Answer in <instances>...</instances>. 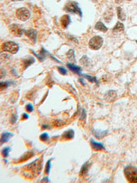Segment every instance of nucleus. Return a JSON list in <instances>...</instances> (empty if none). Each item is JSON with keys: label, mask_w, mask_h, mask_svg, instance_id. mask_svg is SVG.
<instances>
[{"label": "nucleus", "mask_w": 137, "mask_h": 183, "mask_svg": "<svg viewBox=\"0 0 137 183\" xmlns=\"http://www.w3.org/2000/svg\"><path fill=\"white\" fill-rule=\"evenodd\" d=\"M65 12L70 14H76L80 17H82V10L77 2L73 1H68L64 5L63 8Z\"/></svg>", "instance_id": "f257e3e1"}, {"label": "nucleus", "mask_w": 137, "mask_h": 183, "mask_svg": "<svg viewBox=\"0 0 137 183\" xmlns=\"http://www.w3.org/2000/svg\"><path fill=\"white\" fill-rule=\"evenodd\" d=\"M42 167V162L39 158L30 163L29 164L25 165L24 169L26 172H30V173H33V174L38 175L41 171Z\"/></svg>", "instance_id": "f03ea898"}, {"label": "nucleus", "mask_w": 137, "mask_h": 183, "mask_svg": "<svg viewBox=\"0 0 137 183\" xmlns=\"http://www.w3.org/2000/svg\"><path fill=\"white\" fill-rule=\"evenodd\" d=\"M124 174L127 181L132 183H137V168L132 165L125 167Z\"/></svg>", "instance_id": "7ed1b4c3"}, {"label": "nucleus", "mask_w": 137, "mask_h": 183, "mask_svg": "<svg viewBox=\"0 0 137 183\" xmlns=\"http://www.w3.org/2000/svg\"><path fill=\"white\" fill-rule=\"evenodd\" d=\"M2 49L3 51L9 52L12 54H16L18 52V45L14 41H8L3 43Z\"/></svg>", "instance_id": "20e7f679"}, {"label": "nucleus", "mask_w": 137, "mask_h": 183, "mask_svg": "<svg viewBox=\"0 0 137 183\" xmlns=\"http://www.w3.org/2000/svg\"><path fill=\"white\" fill-rule=\"evenodd\" d=\"M16 17L20 21L25 22L28 21L31 17V13L29 10L25 7H22L16 10Z\"/></svg>", "instance_id": "39448f33"}, {"label": "nucleus", "mask_w": 137, "mask_h": 183, "mask_svg": "<svg viewBox=\"0 0 137 183\" xmlns=\"http://www.w3.org/2000/svg\"><path fill=\"white\" fill-rule=\"evenodd\" d=\"M103 39L99 36H96L90 39L89 43V48L93 50H98L102 47Z\"/></svg>", "instance_id": "423d86ee"}, {"label": "nucleus", "mask_w": 137, "mask_h": 183, "mask_svg": "<svg viewBox=\"0 0 137 183\" xmlns=\"http://www.w3.org/2000/svg\"><path fill=\"white\" fill-rule=\"evenodd\" d=\"M9 30L15 37H22L25 32V30H24L22 26L18 24H12L9 26Z\"/></svg>", "instance_id": "0eeeda50"}, {"label": "nucleus", "mask_w": 137, "mask_h": 183, "mask_svg": "<svg viewBox=\"0 0 137 183\" xmlns=\"http://www.w3.org/2000/svg\"><path fill=\"white\" fill-rule=\"evenodd\" d=\"M24 34L26 36L29 38L33 43H35L37 40V32L34 29H30V30H25Z\"/></svg>", "instance_id": "6e6552de"}, {"label": "nucleus", "mask_w": 137, "mask_h": 183, "mask_svg": "<svg viewBox=\"0 0 137 183\" xmlns=\"http://www.w3.org/2000/svg\"><path fill=\"white\" fill-rule=\"evenodd\" d=\"M71 22V18L70 16L68 15H64L63 16L61 17L60 19V23L61 26L63 28L66 29L68 26V25L70 24Z\"/></svg>", "instance_id": "1a4fd4ad"}, {"label": "nucleus", "mask_w": 137, "mask_h": 183, "mask_svg": "<svg viewBox=\"0 0 137 183\" xmlns=\"http://www.w3.org/2000/svg\"><path fill=\"white\" fill-rule=\"evenodd\" d=\"M117 97L116 92L114 90H109L105 94V99L108 102H112L116 99Z\"/></svg>", "instance_id": "9d476101"}, {"label": "nucleus", "mask_w": 137, "mask_h": 183, "mask_svg": "<svg viewBox=\"0 0 137 183\" xmlns=\"http://www.w3.org/2000/svg\"><path fill=\"white\" fill-rule=\"evenodd\" d=\"M90 143H91V146L92 149H93L94 150H95V151H101V150L105 149V147H104L102 143H100V142H96L93 139H91Z\"/></svg>", "instance_id": "9b49d317"}, {"label": "nucleus", "mask_w": 137, "mask_h": 183, "mask_svg": "<svg viewBox=\"0 0 137 183\" xmlns=\"http://www.w3.org/2000/svg\"><path fill=\"white\" fill-rule=\"evenodd\" d=\"M13 136L14 134L9 132L3 133L0 138V144H4L5 143L8 142Z\"/></svg>", "instance_id": "f8f14e48"}, {"label": "nucleus", "mask_w": 137, "mask_h": 183, "mask_svg": "<svg viewBox=\"0 0 137 183\" xmlns=\"http://www.w3.org/2000/svg\"><path fill=\"white\" fill-rule=\"evenodd\" d=\"M67 67L70 71H71L73 73L77 74L78 75L81 74L82 69H81L80 67L77 66V65H75V64H71V63L67 64Z\"/></svg>", "instance_id": "ddd939ff"}, {"label": "nucleus", "mask_w": 137, "mask_h": 183, "mask_svg": "<svg viewBox=\"0 0 137 183\" xmlns=\"http://www.w3.org/2000/svg\"><path fill=\"white\" fill-rule=\"evenodd\" d=\"M75 131L72 129H70L63 133L62 138L65 140H71L75 136Z\"/></svg>", "instance_id": "4468645a"}, {"label": "nucleus", "mask_w": 137, "mask_h": 183, "mask_svg": "<svg viewBox=\"0 0 137 183\" xmlns=\"http://www.w3.org/2000/svg\"><path fill=\"white\" fill-rule=\"evenodd\" d=\"M93 134L95 135V136L98 139H102L104 137H105L106 135L108 134V131L107 130H93Z\"/></svg>", "instance_id": "2eb2a0df"}, {"label": "nucleus", "mask_w": 137, "mask_h": 183, "mask_svg": "<svg viewBox=\"0 0 137 183\" xmlns=\"http://www.w3.org/2000/svg\"><path fill=\"white\" fill-rule=\"evenodd\" d=\"M117 14L119 19L122 21H125L126 19L125 13L124 12L123 10L122 9L121 7L117 8Z\"/></svg>", "instance_id": "dca6fc26"}, {"label": "nucleus", "mask_w": 137, "mask_h": 183, "mask_svg": "<svg viewBox=\"0 0 137 183\" xmlns=\"http://www.w3.org/2000/svg\"><path fill=\"white\" fill-rule=\"evenodd\" d=\"M95 29L103 32H107L108 31L107 28L101 22H98L96 23L95 25Z\"/></svg>", "instance_id": "f3484780"}, {"label": "nucleus", "mask_w": 137, "mask_h": 183, "mask_svg": "<svg viewBox=\"0 0 137 183\" xmlns=\"http://www.w3.org/2000/svg\"><path fill=\"white\" fill-rule=\"evenodd\" d=\"M124 30V26L123 23H121L120 22H118L113 28V32H119L123 31Z\"/></svg>", "instance_id": "a211bd4d"}, {"label": "nucleus", "mask_w": 137, "mask_h": 183, "mask_svg": "<svg viewBox=\"0 0 137 183\" xmlns=\"http://www.w3.org/2000/svg\"><path fill=\"white\" fill-rule=\"evenodd\" d=\"M34 61H35V60L33 57H28V58H26L24 60V61H23L24 67H25V69H26L31 64H33Z\"/></svg>", "instance_id": "6ab92c4d"}, {"label": "nucleus", "mask_w": 137, "mask_h": 183, "mask_svg": "<svg viewBox=\"0 0 137 183\" xmlns=\"http://www.w3.org/2000/svg\"><path fill=\"white\" fill-rule=\"evenodd\" d=\"M34 153L33 152H28L26 153H25L24 155H23L21 158L19 159V162H25L26 161L28 160V159H30V158H31L33 156Z\"/></svg>", "instance_id": "aec40b11"}, {"label": "nucleus", "mask_w": 137, "mask_h": 183, "mask_svg": "<svg viewBox=\"0 0 137 183\" xmlns=\"http://www.w3.org/2000/svg\"><path fill=\"white\" fill-rule=\"evenodd\" d=\"M89 163L88 162L84 164L82 167L81 168V170H80V175L81 176H84L87 173L88 170H89Z\"/></svg>", "instance_id": "412c9836"}, {"label": "nucleus", "mask_w": 137, "mask_h": 183, "mask_svg": "<svg viewBox=\"0 0 137 183\" xmlns=\"http://www.w3.org/2000/svg\"><path fill=\"white\" fill-rule=\"evenodd\" d=\"M66 56L68 59L72 62H74L75 61V51L72 49H70L68 50V52L66 53Z\"/></svg>", "instance_id": "4be33fe9"}, {"label": "nucleus", "mask_w": 137, "mask_h": 183, "mask_svg": "<svg viewBox=\"0 0 137 183\" xmlns=\"http://www.w3.org/2000/svg\"><path fill=\"white\" fill-rule=\"evenodd\" d=\"M11 150V148L9 147H5L2 150V155L3 156L6 158L9 155L10 151Z\"/></svg>", "instance_id": "5701e85b"}, {"label": "nucleus", "mask_w": 137, "mask_h": 183, "mask_svg": "<svg viewBox=\"0 0 137 183\" xmlns=\"http://www.w3.org/2000/svg\"><path fill=\"white\" fill-rule=\"evenodd\" d=\"M49 135H48L47 133H42L40 135V139L42 142H47L49 139Z\"/></svg>", "instance_id": "b1692460"}, {"label": "nucleus", "mask_w": 137, "mask_h": 183, "mask_svg": "<svg viewBox=\"0 0 137 183\" xmlns=\"http://www.w3.org/2000/svg\"><path fill=\"white\" fill-rule=\"evenodd\" d=\"M52 159H50L46 163V167H45V172L46 174H49L50 171V169L52 167Z\"/></svg>", "instance_id": "393cba45"}, {"label": "nucleus", "mask_w": 137, "mask_h": 183, "mask_svg": "<svg viewBox=\"0 0 137 183\" xmlns=\"http://www.w3.org/2000/svg\"><path fill=\"white\" fill-rule=\"evenodd\" d=\"M112 12H106L105 14V16H104V17H105V21H106L107 22H109V21H108V20H109V21H110V20L112 19Z\"/></svg>", "instance_id": "a878e982"}, {"label": "nucleus", "mask_w": 137, "mask_h": 183, "mask_svg": "<svg viewBox=\"0 0 137 183\" xmlns=\"http://www.w3.org/2000/svg\"><path fill=\"white\" fill-rule=\"evenodd\" d=\"M10 83L9 82H0V91L5 89L9 86Z\"/></svg>", "instance_id": "bb28decb"}, {"label": "nucleus", "mask_w": 137, "mask_h": 183, "mask_svg": "<svg viewBox=\"0 0 137 183\" xmlns=\"http://www.w3.org/2000/svg\"><path fill=\"white\" fill-rule=\"evenodd\" d=\"M58 71L59 73L62 74L63 75H65L67 74V70L64 67L62 66L58 67Z\"/></svg>", "instance_id": "cd10ccee"}, {"label": "nucleus", "mask_w": 137, "mask_h": 183, "mask_svg": "<svg viewBox=\"0 0 137 183\" xmlns=\"http://www.w3.org/2000/svg\"><path fill=\"white\" fill-rule=\"evenodd\" d=\"M26 110L28 112H32L34 110V106L32 105L31 103L28 104L26 106Z\"/></svg>", "instance_id": "c85d7f7f"}, {"label": "nucleus", "mask_w": 137, "mask_h": 183, "mask_svg": "<svg viewBox=\"0 0 137 183\" xmlns=\"http://www.w3.org/2000/svg\"><path fill=\"white\" fill-rule=\"evenodd\" d=\"M84 76L86 78H87L88 80L91 82H96V78L94 77H92L91 76L88 75H84Z\"/></svg>", "instance_id": "c756f323"}, {"label": "nucleus", "mask_w": 137, "mask_h": 183, "mask_svg": "<svg viewBox=\"0 0 137 183\" xmlns=\"http://www.w3.org/2000/svg\"><path fill=\"white\" fill-rule=\"evenodd\" d=\"M17 120V117L16 115H12V119H11V122H12V124H15L16 123V121Z\"/></svg>", "instance_id": "7c9ffc66"}, {"label": "nucleus", "mask_w": 137, "mask_h": 183, "mask_svg": "<svg viewBox=\"0 0 137 183\" xmlns=\"http://www.w3.org/2000/svg\"><path fill=\"white\" fill-rule=\"evenodd\" d=\"M22 118L24 120H26V119L29 118V115H28L27 113H24L22 115Z\"/></svg>", "instance_id": "2f4dec72"}, {"label": "nucleus", "mask_w": 137, "mask_h": 183, "mask_svg": "<svg viewBox=\"0 0 137 183\" xmlns=\"http://www.w3.org/2000/svg\"><path fill=\"white\" fill-rule=\"evenodd\" d=\"M115 1L117 4H121L123 1V0H115Z\"/></svg>", "instance_id": "473e14b6"}, {"label": "nucleus", "mask_w": 137, "mask_h": 183, "mask_svg": "<svg viewBox=\"0 0 137 183\" xmlns=\"http://www.w3.org/2000/svg\"><path fill=\"white\" fill-rule=\"evenodd\" d=\"M4 76H5V73H3V71H0V79L3 78Z\"/></svg>", "instance_id": "72a5a7b5"}, {"label": "nucleus", "mask_w": 137, "mask_h": 183, "mask_svg": "<svg viewBox=\"0 0 137 183\" xmlns=\"http://www.w3.org/2000/svg\"><path fill=\"white\" fill-rule=\"evenodd\" d=\"M42 181H49V179L48 178V177H45L44 179H43V180Z\"/></svg>", "instance_id": "f704fd0d"}, {"label": "nucleus", "mask_w": 137, "mask_h": 183, "mask_svg": "<svg viewBox=\"0 0 137 183\" xmlns=\"http://www.w3.org/2000/svg\"><path fill=\"white\" fill-rule=\"evenodd\" d=\"M12 2H18V1H22L23 0H11Z\"/></svg>", "instance_id": "c9c22d12"}, {"label": "nucleus", "mask_w": 137, "mask_h": 183, "mask_svg": "<svg viewBox=\"0 0 137 183\" xmlns=\"http://www.w3.org/2000/svg\"><path fill=\"white\" fill-rule=\"evenodd\" d=\"M92 1L93 2H97L99 0H92Z\"/></svg>", "instance_id": "e433bc0d"}, {"label": "nucleus", "mask_w": 137, "mask_h": 183, "mask_svg": "<svg viewBox=\"0 0 137 183\" xmlns=\"http://www.w3.org/2000/svg\"><path fill=\"white\" fill-rule=\"evenodd\" d=\"M61 1V0H57V1L58 2H60Z\"/></svg>", "instance_id": "4c0bfd02"}, {"label": "nucleus", "mask_w": 137, "mask_h": 183, "mask_svg": "<svg viewBox=\"0 0 137 183\" xmlns=\"http://www.w3.org/2000/svg\"><path fill=\"white\" fill-rule=\"evenodd\" d=\"M128 1H131V0H128Z\"/></svg>", "instance_id": "58836bf2"}, {"label": "nucleus", "mask_w": 137, "mask_h": 183, "mask_svg": "<svg viewBox=\"0 0 137 183\" xmlns=\"http://www.w3.org/2000/svg\"></svg>", "instance_id": "ea45409f"}]
</instances>
